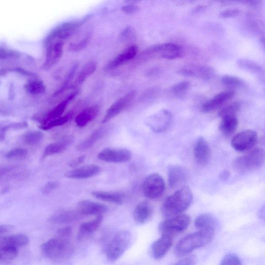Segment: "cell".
<instances>
[{"mask_svg":"<svg viewBox=\"0 0 265 265\" xmlns=\"http://www.w3.org/2000/svg\"><path fill=\"white\" fill-rule=\"evenodd\" d=\"M173 238L167 235H162L161 238L155 241L151 248L152 256L156 260H160L165 256L173 243Z\"/></svg>","mask_w":265,"mask_h":265,"instance_id":"19","label":"cell"},{"mask_svg":"<svg viewBox=\"0 0 265 265\" xmlns=\"http://www.w3.org/2000/svg\"><path fill=\"white\" fill-rule=\"evenodd\" d=\"M92 36L88 35L77 43H72L69 46V49L72 51H79L83 49L91 41Z\"/></svg>","mask_w":265,"mask_h":265,"instance_id":"41","label":"cell"},{"mask_svg":"<svg viewBox=\"0 0 265 265\" xmlns=\"http://www.w3.org/2000/svg\"><path fill=\"white\" fill-rule=\"evenodd\" d=\"M234 95V93L231 91L221 93L205 102L201 106V111L205 113L212 112L230 100Z\"/></svg>","mask_w":265,"mask_h":265,"instance_id":"22","label":"cell"},{"mask_svg":"<svg viewBox=\"0 0 265 265\" xmlns=\"http://www.w3.org/2000/svg\"><path fill=\"white\" fill-rule=\"evenodd\" d=\"M196 263V258L194 256H187L184 258L180 261L176 262L175 264L178 265H191Z\"/></svg>","mask_w":265,"mask_h":265,"instance_id":"50","label":"cell"},{"mask_svg":"<svg viewBox=\"0 0 265 265\" xmlns=\"http://www.w3.org/2000/svg\"><path fill=\"white\" fill-rule=\"evenodd\" d=\"M264 161V151L258 148L251 151L246 156L235 159L233 166L238 172L246 173L260 168L263 164Z\"/></svg>","mask_w":265,"mask_h":265,"instance_id":"6","label":"cell"},{"mask_svg":"<svg viewBox=\"0 0 265 265\" xmlns=\"http://www.w3.org/2000/svg\"><path fill=\"white\" fill-rule=\"evenodd\" d=\"M133 28L131 26L126 27L120 35V38L124 40L130 39L134 34Z\"/></svg>","mask_w":265,"mask_h":265,"instance_id":"49","label":"cell"},{"mask_svg":"<svg viewBox=\"0 0 265 265\" xmlns=\"http://www.w3.org/2000/svg\"><path fill=\"white\" fill-rule=\"evenodd\" d=\"M189 173L183 166L173 165L169 167L168 170V185L171 189L178 188L188 182Z\"/></svg>","mask_w":265,"mask_h":265,"instance_id":"12","label":"cell"},{"mask_svg":"<svg viewBox=\"0 0 265 265\" xmlns=\"http://www.w3.org/2000/svg\"><path fill=\"white\" fill-rule=\"evenodd\" d=\"M190 222V217L183 213L167 217L160 224L159 230L161 235H169L173 238L176 234L186 230Z\"/></svg>","mask_w":265,"mask_h":265,"instance_id":"7","label":"cell"},{"mask_svg":"<svg viewBox=\"0 0 265 265\" xmlns=\"http://www.w3.org/2000/svg\"><path fill=\"white\" fill-rule=\"evenodd\" d=\"M94 17L88 14L79 20L67 22L57 26L46 38L44 45H48L56 41H65L69 39L84 24L90 21Z\"/></svg>","mask_w":265,"mask_h":265,"instance_id":"4","label":"cell"},{"mask_svg":"<svg viewBox=\"0 0 265 265\" xmlns=\"http://www.w3.org/2000/svg\"><path fill=\"white\" fill-rule=\"evenodd\" d=\"M98 165L91 164L75 168L65 173L67 178L74 180H84L93 178L101 172Z\"/></svg>","mask_w":265,"mask_h":265,"instance_id":"17","label":"cell"},{"mask_svg":"<svg viewBox=\"0 0 265 265\" xmlns=\"http://www.w3.org/2000/svg\"><path fill=\"white\" fill-rule=\"evenodd\" d=\"M98 158L107 163H123L131 159L132 154L126 149H106L98 154Z\"/></svg>","mask_w":265,"mask_h":265,"instance_id":"11","label":"cell"},{"mask_svg":"<svg viewBox=\"0 0 265 265\" xmlns=\"http://www.w3.org/2000/svg\"><path fill=\"white\" fill-rule=\"evenodd\" d=\"M193 200L192 191L184 186L165 199L161 207L162 214L166 218L183 214L189 208Z\"/></svg>","mask_w":265,"mask_h":265,"instance_id":"1","label":"cell"},{"mask_svg":"<svg viewBox=\"0 0 265 265\" xmlns=\"http://www.w3.org/2000/svg\"><path fill=\"white\" fill-rule=\"evenodd\" d=\"M100 110L98 105H93L83 110L77 116L75 123L78 127L82 128L94 121Z\"/></svg>","mask_w":265,"mask_h":265,"instance_id":"25","label":"cell"},{"mask_svg":"<svg viewBox=\"0 0 265 265\" xmlns=\"http://www.w3.org/2000/svg\"><path fill=\"white\" fill-rule=\"evenodd\" d=\"M6 131L4 129V128H0V140L4 139L5 134Z\"/></svg>","mask_w":265,"mask_h":265,"instance_id":"58","label":"cell"},{"mask_svg":"<svg viewBox=\"0 0 265 265\" xmlns=\"http://www.w3.org/2000/svg\"><path fill=\"white\" fill-rule=\"evenodd\" d=\"M14 71L18 72V73H20V74L24 75V76H32L35 75V74L31 73L30 72L27 71L26 70H25L20 68H17L15 69Z\"/></svg>","mask_w":265,"mask_h":265,"instance_id":"55","label":"cell"},{"mask_svg":"<svg viewBox=\"0 0 265 265\" xmlns=\"http://www.w3.org/2000/svg\"><path fill=\"white\" fill-rule=\"evenodd\" d=\"M136 94V91H130L115 101L107 109L102 123H107L126 109L134 100Z\"/></svg>","mask_w":265,"mask_h":265,"instance_id":"10","label":"cell"},{"mask_svg":"<svg viewBox=\"0 0 265 265\" xmlns=\"http://www.w3.org/2000/svg\"><path fill=\"white\" fill-rule=\"evenodd\" d=\"M230 1L250 5H254L256 2V0H230Z\"/></svg>","mask_w":265,"mask_h":265,"instance_id":"57","label":"cell"},{"mask_svg":"<svg viewBox=\"0 0 265 265\" xmlns=\"http://www.w3.org/2000/svg\"><path fill=\"white\" fill-rule=\"evenodd\" d=\"M239 65L241 68L253 72H259L261 71V68L259 66L249 61L242 60L240 61Z\"/></svg>","mask_w":265,"mask_h":265,"instance_id":"44","label":"cell"},{"mask_svg":"<svg viewBox=\"0 0 265 265\" xmlns=\"http://www.w3.org/2000/svg\"><path fill=\"white\" fill-rule=\"evenodd\" d=\"M195 225L198 230L215 232L217 223L212 215L203 214L197 217Z\"/></svg>","mask_w":265,"mask_h":265,"instance_id":"30","label":"cell"},{"mask_svg":"<svg viewBox=\"0 0 265 265\" xmlns=\"http://www.w3.org/2000/svg\"><path fill=\"white\" fill-rule=\"evenodd\" d=\"M154 213L153 205L149 201H143L136 206L133 212V218L137 223L143 224L152 219Z\"/></svg>","mask_w":265,"mask_h":265,"instance_id":"20","label":"cell"},{"mask_svg":"<svg viewBox=\"0 0 265 265\" xmlns=\"http://www.w3.org/2000/svg\"><path fill=\"white\" fill-rule=\"evenodd\" d=\"M85 157L84 156H81L72 160L69 164V166L72 168H76L81 165L84 161Z\"/></svg>","mask_w":265,"mask_h":265,"instance_id":"52","label":"cell"},{"mask_svg":"<svg viewBox=\"0 0 265 265\" xmlns=\"http://www.w3.org/2000/svg\"><path fill=\"white\" fill-rule=\"evenodd\" d=\"M27 126V124L26 123H20L18 124H13L10 125L6 126L4 127V130L7 131L8 129L11 128H15V129H22L26 127Z\"/></svg>","mask_w":265,"mask_h":265,"instance_id":"54","label":"cell"},{"mask_svg":"<svg viewBox=\"0 0 265 265\" xmlns=\"http://www.w3.org/2000/svg\"><path fill=\"white\" fill-rule=\"evenodd\" d=\"M190 83L188 81H182L173 85L170 89V92L175 95L180 96L188 91Z\"/></svg>","mask_w":265,"mask_h":265,"instance_id":"40","label":"cell"},{"mask_svg":"<svg viewBox=\"0 0 265 265\" xmlns=\"http://www.w3.org/2000/svg\"><path fill=\"white\" fill-rule=\"evenodd\" d=\"M70 115H65L57 117V119L51 121L42 127V129L48 130L56 127L61 126L66 124L69 120Z\"/></svg>","mask_w":265,"mask_h":265,"instance_id":"39","label":"cell"},{"mask_svg":"<svg viewBox=\"0 0 265 265\" xmlns=\"http://www.w3.org/2000/svg\"><path fill=\"white\" fill-rule=\"evenodd\" d=\"M220 130L224 134H230L237 129L239 121L237 115H229L222 117Z\"/></svg>","mask_w":265,"mask_h":265,"instance_id":"31","label":"cell"},{"mask_svg":"<svg viewBox=\"0 0 265 265\" xmlns=\"http://www.w3.org/2000/svg\"><path fill=\"white\" fill-rule=\"evenodd\" d=\"M97 68V64L94 62H91L86 64L79 72L76 82L77 84L82 83L88 77L93 75Z\"/></svg>","mask_w":265,"mask_h":265,"instance_id":"34","label":"cell"},{"mask_svg":"<svg viewBox=\"0 0 265 265\" xmlns=\"http://www.w3.org/2000/svg\"><path fill=\"white\" fill-rule=\"evenodd\" d=\"M172 121V114L167 110H162L149 119L148 125L155 133L165 131Z\"/></svg>","mask_w":265,"mask_h":265,"instance_id":"13","label":"cell"},{"mask_svg":"<svg viewBox=\"0 0 265 265\" xmlns=\"http://www.w3.org/2000/svg\"><path fill=\"white\" fill-rule=\"evenodd\" d=\"M156 55L167 60H174L183 55V50L178 45L172 43H166L153 46Z\"/></svg>","mask_w":265,"mask_h":265,"instance_id":"15","label":"cell"},{"mask_svg":"<svg viewBox=\"0 0 265 265\" xmlns=\"http://www.w3.org/2000/svg\"><path fill=\"white\" fill-rule=\"evenodd\" d=\"M165 183L158 173H152L147 176L142 184V191L144 196L154 200L160 198L165 191Z\"/></svg>","mask_w":265,"mask_h":265,"instance_id":"8","label":"cell"},{"mask_svg":"<svg viewBox=\"0 0 265 265\" xmlns=\"http://www.w3.org/2000/svg\"><path fill=\"white\" fill-rule=\"evenodd\" d=\"M138 52V47L132 45L126 48L119 55H117L108 65L109 69H114L122 66L134 58Z\"/></svg>","mask_w":265,"mask_h":265,"instance_id":"21","label":"cell"},{"mask_svg":"<svg viewBox=\"0 0 265 265\" xmlns=\"http://www.w3.org/2000/svg\"><path fill=\"white\" fill-rule=\"evenodd\" d=\"M72 137H67L48 144L44 151L42 159L65 152L72 144Z\"/></svg>","mask_w":265,"mask_h":265,"instance_id":"24","label":"cell"},{"mask_svg":"<svg viewBox=\"0 0 265 265\" xmlns=\"http://www.w3.org/2000/svg\"><path fill=\"white\" fill-rule=\"evenodd\" d=\"M242 264L241 260L239 257L234 254L231 253L226 254L220 263L221 265H240Z\"/></svg>","mask_w":265,"mask_h":265,"instance_id":"43","label":"cell"},{"mask_svg":"<svg viewBox=\"0 0 265 265\" xmlns=\"http://www.w3.org/2000/svg\"><path fill=\"white\" fill-rule=\"evenodd\" d=\"M239 13L238 10H229L222 13L221 16L224 18L231 17L238 15Z\"/></svg>","mask_w":265,"mask_h":265,"instance_id":"53","label":"cell"},{"mask_svg":"<svg viewBox=\"0 0 265 265\" xmlns=\"http://www.w3.org/2000/svg\"><path fill=\"white\" fill-rule=\"evenodd\" d=\"M58 187V184L55 182H51L47 183L42 189L43 195H47L50 194Z\"/></svg>","mask_w":265,"mask_h":265,"instance_id":"46","label":"cell"},{"mask_svg":"<svg viewBox=\"0 0 265 265\" xmlns=\"http://www.w3.org/2000/svg\"><path fill=\"white\" fill-rule=\"evenodd\" d=\"M241 104L239 102H233L224 107L219 112V116L222 117L229 116L237 115L241 109Z\"/></svg>","mask_w":265,"mask_h":265,"instance_id":"36","label":"cell"},{"mask_svg":"<svg viewBox=\"0 0 265 265\" xmlns=\"http://www.w3.org/2000/svg\"><path fill=\"white\" fill-rule=\"evenodd\" d=\"M26 92L29 94L38 95L46 92V87L44 83L41 80H33L28 82L24 85Z\"/></svg>","mask_w":265,"mask_h":265,"instance_id":"33","label":"cell"},{"mask_svg":"<svg viewBox=\"0 0 265 265\" xmlns=\"http://www.w3.org/2000/svg\"><path fill=\"white\" fill-rule=\"evenodd\" d=\"M13 227L10 224H3L0 225V238L5 237V235L9 232Z\"/></svg>","mask_w":265,"mask_h":265,"instance_id":"51","label":"cell"},{"mask_svg":"<svg viewBox=\"0 0 265 265\" xmlns=\"http://www.w3.org/2000/svg\"><path fill=\"white\" fill-rule=\"evenodd\" d=\"M80 215L77 211H64L54 214L50 218L49 221L53 224H67L76 221Z\"/></svg>","mask_w":265,"mask_h":265,"instance_id":"29","label":"cell"},{"mask_svg":"<svg viewBox=\"0 0 265 265\" xmlns=\"http://www.w3.org/2000/svg\"><path fill=\"white\" fill-rule=\"evenodd\" d=\"M19 53L13 50H7L3 48H0V60H4L7 58H17L19 56Z\"/></svg>","mask_w":265,"mask_h":265,"instance_id":"45","label":"cell"},{"mask_svg":"<svg viewBox=\"0 0 265 265\" xmlns=\"http://www.w3.org/2000/svg\"><path fill=\"white\" fill-rule=\"evenodd\" d=\"M221 82L223 84L230 88H238L244 84V82L240 78L231 75L224 76Z\"/></svg>","mask_w":265,"mask_h":265,"instance_id":"38","label":"cell"},{"mask_svg":"<svg viewBox=\"0 0 265 265\" xmlns=\"http://www.w3.org/2000/svg\"><path fill=\"white\" fill-rule=\"evenodd\" d=\"M44 255L53 261H65L73 255L75 249L67 239L58 238L51 239L41 246Z\"/></svg>","mask_w":265,"mask_h":265,"instance_id":"3","label":"cell"},{"mask_svg":"<svg viewBox=\"0 0 265 265\" xmlns=\"http://www.w3.org/2000/svg\"><path fill=\"white\" fill-rule=\"evenodd\" d=\"M141 1V0H125V2L127 3H133Z\"/></svg>","mask_w":265,"mask_h":265,"instance_id":"59","label":"cell"},{"mask_svg":"<svg viewBox=\"0 0 265 265\" xmlns=\"http://www.w3.org/2000/svg\"><path fill=\"white\" fill-rule=\"evenodd\" d=\"M122 10L126 14H132L138 12L140 10V8L136 5L131 4L123 7Z\"/></svg>","mask_w":265,"mask_h":265,"instance_id":"48","label":"cell"},{"mask_svg":"<svg viewBox=\"0 0 265 265\" xmlns=\"http://www.w3.org/2000/svg\"><path fill=\"white\" fill-rule=\"evenodd\" d=\"M106 131L104 128H99L95 131L90 136L77 144V150L84 152L92 149L97 142L104 137Z\"/></svg>","mask_w":265,"mask_h":265,"instance_id":"26","label":"cell"},{"mask_svg":"<svg viewBox=\"0 0 265 265\" xmlns=\"http://www.w3.org/2000/svg\"><path fill=\"white\" fill-rule=\"evenodd\" d=\"M77 212L81 215H103L108 211L106 205L90 200H83L77 205Z\"/></svg>","mask_w":265,"mask_h":265,"instance_id":"14","label":"cell"},{"mask_svg":"<svg viewBox=\"0 0 265 265\" xmlns=\"http://www.w3.org/2000/svg\"><path fill=\"white\" fill-rule=\"evenodd\" d=\"M194 154L196 161L199 165L205 166L210 162L211 150L208 142L203 138L199 137L196 141Z\"/></svg>","mask_w":265,"mask_h":265,"instance_id":"18","label":"cell"},{"mask_svg":"<svg viewBox=\"0 0 265 265\" xmlns=\"http://www.w3.org/2000/svg\"><path fill=\"white\" fill-rule=\"evenodd\" d=\"M92 194L99 200L117 204H123L125 200V195L119 192L96 191Z\"/></svg>","mask_w":265,"mask_h":265,"instance_id":"28","label":"cell"},{"mask_svg":"<svg viewBox=\"0 0 265 265\" xmlns=\"http://www.w3.org/2000/svg\"><path fill=\"white\" fill-rule=\"evenodd\" d=\"M64 42L56 41L46 46V58L44 68L48 69L56 64L62 57L64 52Z\"/></svg>","mask_w":265,"mask_h":265,"instance_id":"16","label":"cell"},{"mask_svg":"<svg viewBox=\"0 0 265 265\" xmlns=\"http://www.w3.org/2000/svg\"><path fill=\"white\" fill-rule=\"evenodd\" d=\"M29 243L27 235L22 233L14 234L10 237L0 238V246H8L18 249L26 246Z\"/></svg>","mask_w":265,"mask_h":265,"instance_id":"27","label":"cell"},{"mask_svg":"<svg viewBox=\"0 0 265 265\" xmlns=\"http://www.w3.org/2000/svg\"><path fill=\"white\" fill-rule=\"evenodd\" d=\"M43 137V134L41 132H30L23 135V140L27 144L34 145L40 142Z\"/></svg>","mask_w":265,"mask_h":265,"instance_id":"37","label":"cell"},{"mask_svg":"<svg viewBox=\"0 0 265 265\" xmlns=\"http://www.w3.org/2000/svg\"><path fill=\"white\" fill-rule=\"evenodd\" d=\"M72 228L71 226H66L58 231V234L60 238L68 239L72 233Z\"/></svg>","mask_w":265,"mask_h":265,"instance_id":"47","label":"cell"},{"mask_svg":"<svg viewBox=\"0 0 265 265\" xmlns=\"http://www.w3.org/2000/svg\"><path fill=\"white\" fill-rule=\"evenodd\" d=\"M75 97V94L70 95L66 100L63 101L56 107H55L51 111H50L46 116L45 121L47 123L57 119L62 116L65 112L68 104L70 101H72Z\"/></svg>","mask_w":265,"mask_h":265,"instance_id":"32","label":"cell"},{"mask_svg":"<svg viewBox=\"0 0 265 265\" xmlns=\"http://www.w3.org/2000/svg\"><path fill=\"white\" fill-rule=\"evenodd\" d=\"M28 155L26 150L17 149L12 150L6 155V158L11 160H20L25 158Z\"/></svg>","mask_w":265,"mask_h":265,"instance_id":"42","label":"cell"},{"mask_svg":"<svg viewBox=\"0 0 265 265\" xmlns=\"http://www.w3.org/2000/svg\"><path fill=\"white\" fill-rule=\"evenodd\" d=\"M103 219V215H98L95 219L81 224L77 234V240L83 241L96 231L101 225Z\"/></svg>","mask_w":265,"mask_h":265,"instance_id":"23","label":"cell"},{"mask_svg":"<svg viewBox=\"0 0 265 265\" xmlns=\"http://www.w3.org/2000/svg\"><path fill=\"white\" fill-rule=\"evenodd\" d=\"M215 232L198 230L186 235L174 248V254L179 257L185 256L194 250L210 244L213 240Z\"/></svg>","mask_w":265,"mask_h":265,"instance_id":"2","label":"cell"},{"mask_svg":"<svg viewBox=\"0 0 265 265\" xmlns=\"http://www.w3.org/2000/svg\"><path fill=\"white\" fill-rule=\"evenodd\" d=\"M230 176V172L227 170L222 171L220 174V180L225 181H226Z\"/></svg>","mask_w":265,"mask_h":265,"instance_id":"56","label":"cell"},{"mask_svg":"<svg viewBox=\"0 0 265 265\" xmlns=\"http://www.w3.org/2000/svg\"><path fill=\"white\" fill-rule=\"evenodd\" d=\"M18 255V249L0 246V263L14 260Z\"/></svg>","mask_w":265,"mask_h":265,"instance_id":"35","label":"cell"},{"mask_svg":"<svg viewBox=\"0 0 265 265\" xmlns=\"http://www.w3.org/2000/svg\"><path fill=\"white\" fill-rule=\"evenodd\" d=\"M257 141L256 133L251 130L242 132L232 139V148L239 152H244L251 150Z\"/></svg>","mask_w":265,"mask_h":265,"instance_id":"9","label":"cell"},{"mask_svg":"<svg viewBox=\"0 0 265 265\" xmlns=\"http://www.w3.org/2000/svg\"><path fill=\"white\" fill-rule=\"evenodd\" d=\"M131 233L127 230L117 232L108 244L106 250L107 258L111 262L119 259L130 245Z\"/></svg>","mask_w":265,"mask_h":265,"instance_id":"5","label":"cell"}]
</instances>
